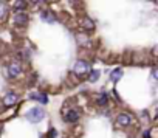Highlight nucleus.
Returning a JSON list of instances; mask_svg holds the SVG:
<instances>
[{"instance_id": "nucleus-14", "label": "nucleus", "mask_w": 158, "mask_h": 138, "mask_svg": "<svg viewBox=\"0 0 158 138\" xmlns=\"http://www.w3.org/2000/svg\"><path fill=\"white\" fill-rule=\"evenodd\" d=\"M96 102H98L99 106H106V104L109 102V95H106V93H101V95H98V98H96Z\"/></svg>"}, {"instance_id": "nucleus-13", "label": "nucleus", "mask_w": 158, "mask_h": 138, "mask_svg": "<svg viewBox=\"0 0 158 138\" xmlns=\"http://www.w3.org/2000/svg\"><path fill=\"white\" fill-rule=\"evenodd\" d=\"M13 8L16 11H23V10H27V2H25V0H16Z\"/></svg>"}, {"instance_id": "nucleus-16", "label": "nucleus", "mask_w": 158, "mask_h": 138, "mask_svg": "<svg viewBox=\"0 0 158 138\" xmlns=\"http://www.w3.org/2000/svg\"><path fill=\"white\" fill-rule=\"evenodd\" d=\"M149 136H150V130H146L144 132V138H149Z\"/></svg>"}, {"instance_id": "nucleus-3", "label": "nucleus", "mask_w": 158, "mask_h": 138, "mask_svg": "<svg viewBox=\"0 0 158 138\" xmlns=\"http://www.w3.org/2000/svg\"><path fill=\"white\" fill-rule=\"evenodd\" d=\"M14 23L16 25H19V27H25L27 23H28V20H30V17H28V14L25 13V11H16V14H14Z\"/></svg>"}, {"instance_id": "nucleus-15", "label": "nucleus", "mask_w": 158, "mask_h": 138, "mask_svg": "<svg viewBox=\"0 0 158 138\" xmlns=\"http://www.w3.org/2000/svg\"><path fill=\"white\" fill-rule=\"evenodd\" d=\"M6 11H8V5H6L5 2H2V0H0V20L5 17Z\"/></svg>"}, {"instance_id": "nucleus-9", "label": "nucleus", "mask_w": 158, "mask_h": 138, "mask_svg": "<svg viewBox=\"0 0 158 138\" xmlns=\"http://www.w3.org/2000/svg\"><path fill=\"white\" fill-rule=\"evenodd\" d=\"M81 25H82L84 30H89V31L95 30V22H93L90 17H87V16H84V17L81 19Z\"/></svg>"}, {"instance_id": "nucleus-8", "label": "nucleus", "mask_w": 158, "mask_h": 138, "mask_svg": "<svg viewBox=\"0 0 158 138\" xmlns=\"http://www.w3.org/2000/svg\"><path fill=\"white\" fill-rule=\"evenodd\" d=\"M40 19L44 22H48V23H56V16L51 11H48V10H45V11L40 13Z\"/></svg>"}, {"instance_id": "nucleus-2", "label": "nucleus", "mask_w": 158, "mask_h": 138, "mask_svg": "<svg viewBox=\"0 0 158 138\" xmlns=\"http://www.w3.org/2000/svg\"><path fill=\"white\" fill-rule=\"evenodd\" d=\"M73 72H74L77 76L87 75V73L90 72V64H89V62H85L84 59H79V61L74 64V67H73Z\"/></svg>"}, {"instance_id": "nucleus-11", "label": "nucleus", "mask_w": 158, "mask_h": 138, "mask_svg": "<svg viewBox=\"0 0 158 138\" xmlns=\"http://www.w3.org/2000/svg\"><path fill=\"white\" fill-rule=\"evenodd\" d=\"M121 78H123V70L121 68H116V70H113L110 73V81H113V82H118Z\"/></svg>"}, {"instance_id": "nucleus-5", "label": "nucleus", "mask_w": 158, "mask_h": 138, "mask_svg": "<svg viewBox=\"0 0 158 138\" xmlns=\"http://www.w3.org/2000/svg\"><path fill=\"white\" fill-rule=\"evenodd\" d=\"M132 116L129 115V113H119L118 116H116V123H118V126H121V127H127V126H130L132 124Z\"/></svg>"}, {"instance_id": "nucleus-4", "label": "nucleus", "mask_w": 158, "mask_h": 138, "mask_svg": "<svg viewBox=\"0 0 158 138\" xmlns=\"http://www.w3.org/2000/svg\"><path fill=\"white\" fill-rule=\"evenodd\" d=\"M20 73H22V65L19 62L10 64V67H8V76L10 78H17Z\"/></svg>"}, {"instance_id": "nucleus-7", "label": "nucleus", "mask_w": 158, "mask_h": 138, "mask_svg": "<svg viewBox=\"0 0 158 138\" xmlns=\"http://www.w3.org/2000/svg\"><path fill=\"white\" fill-rule=\"evenodd\" d=\"M79 116H81V113H79L76 109H70V110L65 113V116H64V118H65V121H67V123H76V121L79 119Z\"/></svg>"}, {"instance_id": "nucleus-6", "label": "nucleus", "mask_w": 158, "mask_h": 138, "mask_svg": "<svg viewBox=\"0 0 158 138\" xmlns=\"http://www.w3.org/2000/svg\"><path fill=\"white\" fill-rule=\"evenodd\" d=\"M17 99H19V96H17L14 92H10V93H6L5 98H3V106H5V107H11V106H14V104L17 102Z\"/></svg>"}, {"instance_id": "nucleus-1", "label": "nucleus", "mask_w": 158, "mask_h": 138, "mask_svg": "<svg viewBox=\"0 0 158 138\" xmlns=\"http://www.w3.org/2000/svg\"><path fill=\"white\" fill-rule=\"evenodd\" d=\"M25 118H27L30 123H40V121L45 118V110L40 109V107H33L31 110L27 112Z\"/></svg>"}, {"instance_id": "nucleus-10", "label": "nucleus", "mask_w": 158, "mask_h": 138, "mask_svg": "<svg viewBox=\"0 0 158 138\" xmlns=\"http://www.w3.org/2000/svg\"><path fill=\"white\" fill-rule=\"evenodd\" d=\"M30 98H31V99H36V101H39V102H42V104H47V102H48V96H47L45 93H31Z\"/></svg>"}, {"instance_id": "nucleus-12", "label": "nucleus", "mask_w": 158, "mask_h": 138, "mask_svg": "<svg viewBox=\"0 0 158 138\" xmlns=\"http://www.w3.org/2000/svg\"><path fill=\"white\" fill-rule=\"evenodd\" d=\"M99 76H101V72L99 70H90L89 72V81L90 82H96L99 79Z\"/></svg>"}, {"instance_id": "nucleus-17", "label": "nucleus", "mask_w": 158, "mask_h": 138, "mask_svg": "<svg viewBox=\"0 0 158 138\" xmlns=\"http://www.w3.org/2000/svg\"><path fill=\"white\" fill-rule=\"evenodd\" d=\"M33 3H42V2H45V0H31Z\"/></svg>"}]
</instances>
